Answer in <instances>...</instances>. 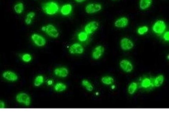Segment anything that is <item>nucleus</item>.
<instances>
[{
  "label": "nucleus",
  "instance_id": "nucleus-1",
  "mask_svg": "<svg viewBox=\"0 0 169 127\" xmlns=\"http://www.w3.org/2000/svg\"><path fill=\"white\" fill-rule=\"evenodd\" d=\"M41 8L44 12L49 15L56 14L59 10V5L55 2H48L42 3Z\"/></svg>",
  "mask_w": 169,
  "mask_h": 127
},
{
  "label": "nucleus",
  "instance_id": "nucleus-2",
  "mask_svg": "<svg viewBox=\"0 0 169 127\" xmlns=\"http://www.w3.org/2000/svg\"><path fill=\"white\" fill-rule=\"evenodd\" d=\"M41 30L50 37L57 38L59 36V32L56 27L52 24H48L41 27Z\"/></svg>",
  "mask_w": 169,
  "mask_h": 127
},
{
  "label": "nucleus",
  "instance_id": "nucleus-3",
  "mask_svg": "<svg viewBox=\"0 0 169 127\" xmlns=\"http://www.w3.org/2000/svg\"><path fill=\"white\" fill-rule=\"evenodd\" d=\"M167 25L165 22L163 20H158L153 25L152 30L155 34L161 35L165 32Z\"/></svg>",
  "mask_w": 169,
  "mask_h": 127
},
{
  "label": "nucleus",
  "instance_id": "nucleus-4",
  "mask_svg": "<svg viewBox=\"0 0 169 127\" xmlns=\"http://www.w3.org/2000/svg\"><path fill=\"white\" fill-rule=\"evenodd\" d=\"M16 100L18 103L25 106H29L31 103V97L26 93H19L16 96Z\"/></svg>",
  "mask_w": 169,
  "mask_h": 127
},
{
  "label": "nucleus",
  "instance_id": "nucleus-5",
  "mask_svg": "<svg viewBox=\"0 0 169 127\" xmlns=\"http://www.w3.org/2000/svg\"><path fill=\"white\" fill-rule=\"evenodd\" d=\"M102 8V6L99 3H89L85 7V11L88 14H93L99 12Z\"/></svg>",
  "mask_w": 169,
  "mask_h": 127
},
{
  "label": "nucleus",
  "instance_id": "nucleus-6",
  "mask_svg": "<svg viewBox=\"0 0 169 127\" xmlns=\"http://www.w3.org/2000/svg\"><path fill=\"white\" fill-rule=\"evenodd\" d=\"M99 27V23L97 21H92L89 22L84 27L85 32L88 35H91L95 32Z\"/></svg>",
  "mask_w": 169,
  "mask_h": 127
},
{
  "label": "nucleus",
  "instance_id": "nucleus-7",
  "mask_svg": "<svg viewBox=\"0 0 169 127\" xmlns=\"http://www.w3.org/2000/svg\"><path fill=\"white\" fill-rule=\"evenodd\" d=\"M31 38L34 43L38 47H43L46 44V40L42 35L37 33H34L31 35Z\"/></svg>",
  "mask_w": 169,
  "mask_h": 127
},
{
  "label": "nucleus",
  "instance_id": "nucleus-8",
  "mask_svg": "<svg viewBox=\"0 0 169 127\" xmlns=\"http://www.w3.org/2000/svg\"><path fill=\"white\" fill-rule=\"evenodd\" d=\"M120 46L122 50L127 51L131 50L134 47V44L131 39L127 37H125L121 39Z\"/></svg>",
  "mask_w": 169,
  "mask_h": 127
},
{
  "label": "nucleus",
  "instance_id": "nucleus-9",
  "mask_svg": "<svg viewBox=\"0 0 169 127\" xmlns=\"http://www.w3.org/2000/svg\"><path fill=\"white\" fill-rule=\"evenodd\" d=\"M2 77L8 82H15L18 79V76L16 73L10 70L4 71L2 74Z\"/></svg>",
  "mask_w": 169,
  "mask_h": 127
},
{
  "label": "nucleus",
  "instance_id": "nucleus-10",
  "mask_svg": "<svg viewBox=\"0 0 169 127\" xmlns=\"http://www.w3.org/2000/svg\"><path fill=\"white\" fill-rule=\"evenodd\" d=\"M69 52L72 54H81L83 53L84 48L80 44L75 43L70 46Z\"/></svg>",
  "mask_w": 169,
  "mask_h": 127
},
{
  "label": "nucleus",
  "instance_id": "nucleus-11",
  "mask_svg": "<svg viewBox=\"0 0 169 127\" xmlns=\"http://www.w3.org/2000/svg\"><path fill=\"white\" fill-rule=\"evenodd\" d=\"M120 68L124 72L129 73L133 69V66L131 62L127 59L122 60L120 62Z\"/></svg>",
  "mask_w": 169,
  "mask_h": 127
},
{
  "label": "nucleus",
  "instance_id": "nucleus-12",
  "mask_svg": "<svg viewBox=\"0 0 169 127\" xmlns=\"http://www.w3.org/2000/svg\"><path fill=\"white\" fill-rule=\"evenodd\" d=\"M105 52V48L101 45L96 47L92 51V57L93 59L98 60L102 57Z\"/></svg>",
  "mask_w": 169,
  "mask_h": 127
},
{
  "label": "nucleus",
  "instance_id": "nucleus-13",
  "mask_svg": "<svg viewBox=\"0 0 169 127\" xmlns=\"http://www.w3.org/2000/svg\"><path fill=\"white\" fill-rule=\"evenodd\" d=\"M129 23V20L127 17H122L115 21L114 25L115 27L119 28H123L128 26Z\"/></svg>",
  "mask_w": 169,
  "mask_h": 127
},
{
  "label": "nucleus",
  "instance_id": "nucleus-14",
  "mask_svg": "<svg viewBox=\"0 0 169 127\" xmlns=\"http://www.w3.org/2000/svg\"><path fill=\"white\" fill-rule=\"evenodd\" d=\"M54 74L58 77L64 78L67 77L69 75V72L67 68L65 67H59L55 69Z\"/></svg>",
  "mask_w": 169,
  "mask_h": 127
},
{
  "label": "nucleus",
  "instance_id": "nucleus-15",
  "mask_svg": "<svg viewBox=\"0 0 169 127\" xmlns=\"http://www.w3.org/2000/svg\"><path fill=\"white\" fill-rule=\"evenodd\" d=\"M73 7L72 4H64L60 8V12L61 14L64 16H68L72 12Z\"/></svg>",
  "mask_w": 169,
  "mask_h": 127
},
{
  "label": "nucleus",
  "instance_id": "nucleus-16",
  "mask_svg": "<svg viewBox=\"0 0 169 127\" xmlns=\"http://www.w3.org/2000/svg\"><path fill=\"white\" fill-rule=\"evenodd\" d=\"M153 0H140L139 7L141 10H146L151 6Z\"/></svg>",
  "mask_w": 169,
  "mask_h": 127
},
{
  "label": "nucleus",
  "instance_id": "nucleus-17",
  "mask_svg": "<svg viewBox=\"0 0 169 127\" xmlns=\"http://www.w3.org/2000/svg\"><path fill=\"white\" fill-rule=\"evenodd\" d=\"M67 85L62 82H58L54 86V90L56 92H61L66 90Z\"/></svg>",
  "mask_w": 169,
  "mask_h": 127
},
{
  "label": "nucleus",
  "instance_id": "nucleus-18",
  "mask_svg": "<svg viewBox=\"0 0 169 127\" xmlns=\"http://www.w3.org/2000/svg\"><path fill=\"white\" fill-rule=\"evenodd\" d=\"M35 16H36V13L34 12H31L28 13L26 15L25 20V24L27 25H31L32 22V19L34 18Z\"/></svg>",
  "mask_w": 169,
  "mask_h": 127
},
{
  "label": "nucleus",
  "instance_id": "nucleus-19",
  "mask_svg": "<svg viewBox=\"0 0 169 127\" xmlns=\"http://www.w3.org/2000/svg\"><path fill=\"white\" fill-rule=\"evenodd\" d=\"M164 78L162 75H160L156 78L154 81V85L156 87H158L161 86L164 82Z\"/></svg>",
  "mask_w": 169,
  "mask_h": 127
},
{
  "label": "nucleus",
  "instance_id": "nucleus-20",
  "mask_svg": "<svg viewBox=\"0 0 169 127\" xmlns=\"http://www.w3.org/2000/svg\"><path fill=\"white\" fill-rule=\"evenodd\" d=\"M82 85L88 91H93V86L88 80L86 79L83 80L82 82Z\"/></svg>",
  "mask_w": 169,
  "mask_h": 127
},
{
  "label": "nucleus",
  "instance_id": "nucleus-21",
  "mask_svg": "<svg viewBox=\"0 0 169 127\" xmlns=\"http://www.w3.org/2000/svg\"><path fill=\"white\" fill-rule=\"evenodd\" d=\"M14 10L15 12L16 13L18 14H21L22 13L24 10V5L22 2H19V3H17L15 5Z\"/></svg>",
  "mask_w": 169,
  "mask_h": 127
},
{
  "label": "nucleus",
  "instance_id": "nucleus-22",
  "mask_svg": "<svg viewBox=\"0 0 169 127\" xmlns=\"http://www.w3.org/2000/svg\"><path fill=\"white\" fill-rule=\"evenodd\" d=\"M44 82V77L43 75H39L35 78L34 80V85L36 87H39L43 84Z\"/></svg>",
  "mask_w": 169,
  "mask_h": 127
},
{
  "label": "nucleus",
  "instance_id": "nucleus-23",
  "mask_svg": "<svg viewBox=\"0 0 169 127\" xmlns=\"http://www.w3.org/2000/svg\"><path fill=\"white\" fill-rule=\"evenodd\" d=\"M102 83L106 85H110L112 84L114 82L113 78L109 76H105L102 78Z\"/></svg>",
  "mask_w": 169,
  "mask_h": 127
},
{
  "label": "nucleus",
  "instance_id": "nucleus-24",
  "mask_svg": "<svg viewBox=\"0 0 169 127\" xmlns=\"http://www.w3.org/2000/svg\"><path fill=\"white\" fill-rule=\"evenodd\" d=\"M138 85L137 83L133 82L131 83L128 86V92L130 95H133L137 89H138Z\"/></svg>",
  "mask_w": 169,
  "mask_h": 127
},
{
  "label": "nucleus",
  "instance_id": "nucleus-25",
  "mask_svg": "<svg viewBox=\"0 0 169 127\" xmlns=\"http://www.w3.org/2000/svg\"><path fill=\"white\" fill-rule=\"evenodd\" d=\"M148 27L146 25L140 26L138 28L137 30V33L138 35H143L147 33L148 31Z\"/></svg>",
  "mask_w": 169,
  "mask_h": 127
},
{
  "label": "nucleus",
  "instance_id": "nucleus-26",
  "mask_svg": "<svg viewBox=\"0 0 169 127\" xmlns=\"http://www.w3.org/2000/svg\"><path fill=\"white\" fill-rule=\"evenodd\" d=\"M151 85V82L148 78H145L142 80L141 83V86L144 88H148Z\"/></svg>",
  "mask_w": 169,
  "mask_h": 127
},
{
  "label": "nucleus",
  "instance_id": "nucleus-27",
  "mask_svg": "<svg viewBox=\"0 0 169 127\" xmlns=\"http://www.w3.org/2000/svg\"><path fill=\"white\" fill-rule=\"evenodd\" d=\"M88 35L86 32H81L79 33L78 39L80 42H85L88 39Z\"/></svg>",
  "mask_w": 169,
  "mask_h": 127
},
{
  "label": "nucleus",
  "instance_id": "nucleus-28",
  "mask_svg": "<svg viewBox=\"0 0 169 127\" xmlns=\"http://www.w3.org/2000/svg\"><path fill=\"white\" fill-rule=\"evenodd\" d=\"M22 60L23 62L25 63H28L31 61L32 57L31 54L29 53H25L22 55Z\"/></svg>",
  "mask_w": 169,
  "mask_h": 127
},
{
  "label": "nucleus",
  "instance_id": "nucleus-29",
  "mask_svg": "<svg viewBox=\"0 0 169 127\" xmlns=\"http://www.w3.org/2000/svg\"><path fill=\"white\" fill-rule=\"evenodd\" d=\"M163 38L166 41H169V32L168 31L166 32L163 35Z\"/></svg>",
  "mask_w": 169,
  "mask_h": 127
},
{
  "label": "nucleus",
  "instance_id": "nucleus-30",
  "mask_svg": "<svg viewBox=\"0 0 169 127\" xmlns=\"http://www.w3.org/2000/svg\"><path fill=\"white\" fill-rule=\"evenodd\" d=\"M5 108V103L4 101L0 100V109H4Z\"/></svg>",
  "mask_w": 169,
  "mask_h": 127
},
{
  "label": "nucleus",
  "instance_id": "nucleus-31",
  "mask_svg": "<svg viewBox=\"0 0 169 127\" xmlns=\"http://www.w3.org/2000/svg\"><path fill=\"white\" fill-rule=\"evenodd\" d=\"M54 83V81L51 79H49L47 81V84L49 86H51Z\"/></svg>",
  "mask_w": 169,
  "mask_h": 127
},
{
  "label": "nucleus",
  "instance_id": "nucleus-32",
  "mask_svg": "<svg viewBox=\"0 0 169 127\" xmlns=\"http://www.w3.org/2000/svg\"><path fill=\"white\" fill-rule=\"evenodd\" d=\"M76 2L78 3H83V2H85L86 0H74Z\"/></svg>",
  "mask_w": 169,
  "mask_h": 127
},
{
  "label": "nucleus",
  "instance_id": "nucleus-33",
  "mask_svg": "<svg viewBox=\"0 0 169 127\" xmlns=\"http://www.w3.org/2000/svg\"><path fill=\"white\" fill-rule=\"evenodd\" d=\"M112 1H117V0H112Z\"/></svg>",
  "mask_w": 169,
  "mask_h": 127
}]
</instances>
